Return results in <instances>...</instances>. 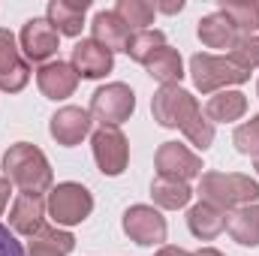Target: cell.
<instances>
[{
    "mask_svg": "<svg viewBox=\"0 0 259 256\" xmlns=\"http://www.w3.org/2000/svg\"><path fill=\"white\" fill-rule=\"evenodd\" d=\"M6 178L21 187V193H46L52 187V166L46 154L30 142H15L3 157Z\"/></svg>",
    "mask_w": 259,
    "mask_h": 256,
    "instance_id": "1",
    "label": "cell"
},
{
    "mask_svg": "<svg viewBox=\"0 0 259 256\" xmlns=\"http://www.w3.org/2000/svg\"><path fill=\"white\" fill-rule=\"evenodd\" d=\"M199 196L202 202L220 208V211H235L241 205H256L259 199V184L250 175H238V172H205L199 178Z\"/></svg>",
    "mask_w": 259,
    "mask_h": 256,
    "instance_id": "2",
    "label": "cell"
},
{
    "mask_svg": "<svg viewBox=\"0 0 259 256\" xmlns=\"http://www.w3.org/2000/svg\"><path fill=\"white\" fill-rule=\"evenodd\" d=\"M190 75H193L196 91H202V94H220V91H229L232 84H244L250 78V72L238 69L229 58L202 55V52L190 58Z\"/></svg>",
    "mask_w": 259,
    "mask_h": 256,
    "instance_id": "3",
    "label": "cell"
},
{
    "mask_svg": "<svg viewBox=\"0 0 259 256\" xmlns=\"http://www.w3.org/2000/svg\"><path fill=\"white\" fill-rule=\"evenodd\" d=\"M151 112H154V121L160 127L184 130L202 109H199L193 94L184 91L181 84H160V91L151 100Z\"/></svg>",
    "mask_w": 259,
    "mask_h": 256,
    "instance_id": "4",
    "label": "cell"
},
{
    "mask_svg": "<svg viewBox=\"0 0 259 256\" xmlns=\"http://www.w3.org/2000/svg\"><path fill=\"white\" fill-rule=\"evenodd\" d=\"M46 208H49V217L58 226H75V223L91 217L94 196H91L88 187H81L75 181H64V184L52 187L49 199H46Z\"/></svg>",
    "mask_w": 259,
    "mask_h": 256,
    "instance_id": "5",
    "label": "cell"
},
{
    "mask_svg": "<svg viewBox=\"0 0 259 256\" xmlns=\"http://www.w3.org/2000/svg\"><path fill=\"white\" fill-rule=\"evenodd\" d=\"M136 109V94L124 81H112L106 88H97L91 97V118L100 121L103 127H118L124 124Z\"/></svg>",
    "mask_w": 259,
    "mask_h": 256,
    "instance_id": "6",
    "label": "cell"
},
{
    "mask_svg": "<svg viewBox=\"0 0 259 256\" xmlns=\"http://www.w3.org/2000/svg\"><path fill=\"white\" fill-rule=\"evenodd\" d=\"M91 148H94V160L100 166L103 175L118 178L130 163V145L127 136L118 127H100L91 136Z\"/></svg>",
    "mask_w": 259,
    "mask_h": 256,
    "instance_id": "7",
    "label": "cell"
},
{
    "mask_svg": "<svg viewBox=\"0 0 259 256\" xmlns=\"http://www.w3.org/2000/svg\"><path fill=\"white\" fill-rule=\"evenodd\" d=\"M121 226H124V232H127L130 238L136 244H142V247L163 244L166 241V232H169L166 217L157 208H151V205H133V208H127Z\"/></svg>",
    "mask_w": 259,
    "mask_h": 256,
    "instance_id": "8",
    "label": "cell"
},
{
    "mask_svg": "<svg viewBox=\"0 0 259 256\" xmlns=\"http://www.w3.org/2000/svg\"><path fill=\"white\" fill-rule=\"evenodd\" d=\"M157 175L160 178H175V181H190L196 175H202V160L196 157L190 148L178 145V142H163L157 151Z\"/></svg>",
    "mask_w": 259,
    "mask_h": 256,
    "instance_id": "9",
    "label": "cell"
},
{
    "mask_svg": "<svg viewBox=\"0 0 259 256\" xmlns=\"http://www.w3.org/2000/svg\"><path fill=\"white\" fill-rule=\"evenodd\" d=\"M27 81H30V69L24 64V58L18 55L12 30L0 27V91L18 94Z\"/></svg>",
    "mask_w": 259,
    "mask_h": 256,
    "instance_id": "10",
    "label": "cell"
},
{
    "mask_svg": "<svg viewBox=\"0 0 259 256\" xmlns=\"http://www.w3.org/2000/svg\"><path fill=\"white\" fill-rule=\"evenodd\" d=\"M46 214H49V208H46L42 193H18L12 202V211H9V226H12V232L33 238L46 226Z\"/></svg>",
    "mask_w": 259,
    "mask_h": 256,
    "instance_id": "11",
    "label": "cell"
},
{
    "mask_svg": "<svg viewBox=\"0 0 259 256\" xmlns=\"http://www.w3.org/2000/svg\"><path fill=\"white\" fill-rule=\"evenodd\" d=\"M91 124H94V118H91V112H88V109L64 106V109H58V112L52 115L49 133H52V139H55L58 145L72 148V145H78V142L91 133Z\"/></svg>",
    "mask_w": 259,
    "mask_h": 256,
    "instance_id": "12",
    "label": "cell"
},
{
    "mask_svg": "<svg viewBox=\"0 0 259 256\" xmlns=\"http://www.w3.org/2000/svg\"><path fill=\"white\" fill-rule=\"evenodd\" d=\"M21 49L30 61L42 64L49 61L55 52H58V42H61V33L49 24V18H30L24 27H21Z\"/></svg>",
    "mask_w": 259,
    "mask_h": 256,
    "instance_id": "13",
    "label": "cell"
},
{
    "mask_svg": "<svg viewBox=\"0 0 259 256\" xmlns=\"http://www.w3.org/2000/svg\"><path fill=\"white\" fill-rule=\"evenodd\" d=\"M36 84H39L42 97H49V100H66L78 88V72L72 69V64H66V61H52V64L39 66Z\"/></svg>",
    "mask_w": 259,
    "mask_h": 256,
    "instance_id": "14",
    "label": "cell"
},
{
    "mask_svg": "<svg viewBox=\"0 0 259 256\" xmlns=\"http://www.w3.org/2000/svg\"><path fill=\"white\" fill-rule=\"evenodd\" d=\"M69 64H72V69L78 72V78H103L106 72H112L115 58H112V52L103 49L100 42L81 39V42H75L72 61H69Z\"/></svg>",
    "mask_w": 259,
    "mask_h": 256,
    "instance_id": "15",
    "label": "cell"
},
{
    "mask_svg": "<svg viewBox=\"0 0 259 256\" xmlns=\"http://www.w3.org/2000/svg\"><path fill=\"white\" fill-rule=\"evenodd\" d=\"M94 42H100L109 52H127V42L133 36V27L112 9V12H97L94 18Z\"/></svg>",
    "mask_w": 259,
    "mask_h": 256,
    "instance_id": "16",
    "label": "cell"
},
{
    "mask_svg": "<svg viewBox=\"0 0 259 256\" xmlns=\"http://www.w3.org/2000/svg\"><path fill=\"white\" fill-rule=\"evenodd\" d=\"M91 9L88 0H52L49 3V24L64 33V36H78L84 27V12Z\"/></svg>",
    "mask_w": 259,
    "mask_h": 256,
    "instance_id": "17",
    "label": "cell"
},
{
    "mask_svg": "<svg viewBox=\"0 0 259 256\" xmlns=\"http://www.w3.org/2000/svg\"><path fill=\"white\" fill-rule=\"evenodd\" d=\"M199 39H202V46H208V49H232L235 39H238V30H235V24L217 9V12L199 18Z\"/></svg>",
    "mask_w": 259,
    "mask_h": 256,
    "instance_id": "18",
    "label": "cell"
},
{
    "mask_svg": "<svg viewBox=\"0 0 259 256\" xmlns=\"http://www.w3.org/2000/svg\"><path fill=\"white\" fill-rule=\"evenodd\" d=\"M187 226H190V232L199 241H214L226 229V211H220V208H214L208 202H199L187 214Z\"/></svg>",
    "mask_w": 259,
    "mask_h": 256,
    "instance_id": "19",
    "label": "cell"
},
{
    "mask_svg": "<svg viewBox=\"0 0 259 256\" xmlns=\"http://www.w3.org/2000/svg\"><path fill=\"white\" fill-rule=\"evenodd\" d=\"M244 112H247V97L241 91H220L205 103V118L211 124L238 121V118H244Z\"/></svg>",
    "mask_w": 259,
    "mask_h": 256,
    "instance_id": "20",
    "label": "cell"
},
{
    "mask_svg": "<svg viewBox=\"0 0 259 256\" xmlns=\"http://www.w3.org/2000/svg\"><path fill=\"white\" fill-rule=\"evenodd\" d=\"M226 229L238 244L259 247V205H241L226 214Z\"/></svg>",
    "mask_w": 259,
    "mask_h": 256,
    "instance_id": "21",
    "label": "cell"
},
{
    "mask_svg": "<svg viewBox=\"0 0 259 256\" xmlns=\"http://www.w3.org/2000/svg\"><path fill=\"white\" fill-rule=\"evenodd\" d=\"M72 247H75V238L66 229H61V226H42L30 238L27 256H66Z\"/></svg>",
    "mask_w": 259,
    "mask_h": 256,
    "instance_id": "22",
    "label": "cell"
},
{
    "mask_svg": "<svg viewBox=\"0 0 259 256\" xmlns=\"http://www.w3.org/2000/svg\"><path fill=\"white\" fill-rule=\"evenodd\" d=\"M220 12L235 24L238 36H256L259 0H220Z\"/></svg>",
    "mask_w": 259,
    "mask_h": 256,
    "instance_id": "23",
    "label": "cell"
},
{
    "mask_svg": "<svg viewBox=\"0 0 259 256\" xmlns=\"http://www.w3.org/2000/svg\"><path fill=\"white\" fill-rule=\"evenodd\" d=\"M148 75L151 78H157L160 84H178L181 78H184V61H181V55H178V49H169V46H163L148 64Z\"/></svg>",
    "mask_w": 259,
    "mask_h": 256,
    "instance_id": "24",
    "label": "cell"
},
{
    "mask_svg": "<svg viewBox=\"0 0 259 256\" xmlns=\"http://www.w3.org/2000/svg\"><path fill=\"white\" fill-rule=\"evenodd\" d=\"M151 196H154V205H160V208H166V211H178V208H184V205L193 199V190H190V184H184V181L160 178V175H157V181L151 184Z\"/></svg>",
    "mask_w": 259,
    "mask_h": 256,
    "instance_id": "25",
    "label": "cell"
},
{
    "mask_svg": "<svg viewBox=\"0 0 259 256\" xmlns=\"http://www.w3.org/2000/svg\"><path fill=\"white\" fill-rule=\"evenodd\" d=\"M163 46H166V33L163 30H151V27L148 30H136L127 42V55L133 61H139V64H148Z\"/></svg>",
    "mask_w": 259,
    "mask_h": 256,
    "instance_id": "26",
    "label": "cell"
},
{
    "mask_svg": "<svg viewBox=\"0 0 259 256\" xmlns=\"http://www.w3.org/2000/svg\"><path fill=\"white\" fill-rule=\"evenodd\" d=\"M115 12L127 21L133 27V33H136V30H148V24H154V12L157 9L148 0H118Z\"/></svg>",
    "mask_w": 259,
    "mask_h": 256,
    "instance_id": "27",
    "label": "cell"
},
{
    "mask_svg": "<svg viewBox=\"0 0 259 256\" xmlns=\"http://www.w3.org/2000/svg\"><path fill=\"white\" fill-rule=\"evenodd\" d=\"M229 61L238 69H244V72L256 69L259 66V36H238L235 46L229 49Z\"/></svg>",
    "mask_w": 259,
    "mask_h": 256,
    "instance_id": "28",
    "label": "cell"
},
{
    "mask_svg": "<svg viewBox=\"0 0 259 256\" xmlns=\"http://www.w3.org/2000/svg\"><path fill=\"white\" fill-rule=\"evenodd\" d=\"M232 142H235V148H238L241 154L259 157V115H253L247 124H241V127L235 130Z\"/></svg>",
    "mask_w": 259,
    "mask_h": 256,
    "instance_id": "29",
    "label": "cell"
},
{
    "mask_svg": "<svg viewBox=\"0 0 259 256\" xmlns=\"http://www.w3.org/2000/svg\"><path fill=\"white\" fill-rule=\"evenodd\" d=\"M181 133L187 136V142H190V145H196L199 151L211 148V142H214V124H211V121H208L202 112H199V115H196L193 121L181 130Z\"/></svg>",
    "mask_w": 259,
    "mask_h": 256,
    "instance_id": "30",
    "label": "cell"
},
{
    "mask_svg": "<svg viewBox=\"0 0 259 256\" xmlns=\"http://www.w3.org/2000/svg\"><path fill=\"white\" fill-rule=\"evenodd\" d=\"M0 256H27L24 253V247H21V241L9 232V226H3L0 223Z\"/></svg>",
    "mask_w": 259,
    "mask_h": 256,
    "instance_id": "31",
    "label": "cell"
},
{
    "mask_svg": "<svg viewBox=\"0 0 259 256\" xmlns=\"http://www.w3.org/2000/svg\"><path fill=\"white\" fill-rule=\"evenodd\" d=\"M154 9L157 12H166V15H175V12L184 9V0H163V3H154Z\"/></svg>",
    "mask_w": 259,
    "mask_h": 256,
    "instance_id": "32",
    "label": "cell"
},
{
    "mask_svg": "<svg viewBox=\"0 0 259 256\" xmlns=\"http://www.w3.org/2000/svg\"><path fill=\"white\" fill-rule=\"evenodd\" d=\"M9 193H12V181H9V178H0V214H3V208L9 205Z\"/></svg>",
    "mask_w": 259,
    "mask_h": 256,
    "instance_id": "33",
    "label": "cell"
},
{
    "mask_svg": "<svg viewBox=\"0 0 259 256\" xmlns=\"http://www.w3.org/2000/svg\"><path fill=\"white\" fill-rule=\"evenodd\" d=\"M154 256H193V253H187L184 247H172V244H166V247H160Z\"/></svg>",
    "mask_w": 259,
    "mask_h": 256,
    "instance_id": "34",
    "label": "cell"
},
{
    "mask_svg": "<svg viewBox=\"0 0 259 256\" xmlns=\"http://www.w3.org/2000/svg\"><path fill=\"white\" fill-rule=\"evenodd\" d=\"M193 256H223V253H220L217 247H202V250H199V253H193Z\"/></svg>",
    "mask_w": 259,
    "mask_h": 256,
    "instance_id": "35",
    "label": "cell"
},
{
    "mask_svg": "<svg viewBox=\"0 0 259 256\" xmlns=\"http://www.w3.org/2000/svg\"><path fill=\"white\" fill-rule=\"evenodd\" d=\"M253 166H256V172H259V157H253Z\"/></svg>",
    "mask_w": 259,
    "mask_h": 256,
    "instance_id": "36",
    "label": "cell"
},
{
    "mask_svg": "<svg viewBox=\"0 0 259 256\" xmlns=\"http://www.w3.org/2000/svg\"><path fill=\"white\" fill-rule=\"evenodd\" d=\"M256 94H259V81H256Z\"/></svg>",
    "mask_w": 259,
    "mask_h": 256,
    "instance_id": "37",
    "label": "cell"
}]
</instances>
